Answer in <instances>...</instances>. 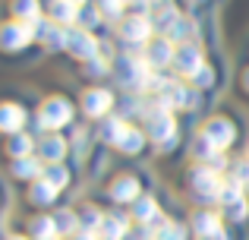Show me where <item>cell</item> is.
<instances>
[{
    "instance_id": "cell-1",
    "label": "cell",
    "mask_w": 249,
    "mask_h": 240,
    "mask_svg": "<svg viewBox=\"0 0 249 240\" xmlns=\"http://www.w3.org/2000/svg\"><path fill=\"white\" fill-rule=\"evenodd\" d=\"M35 38V19L32 22H6L0 29V48L3 51H19Z\"/></svg>"
},
{
    "instance_id": "cell-2",
    "label": "cell",
    "mask_w": 249,
    "mask_h": 240,
    "mask_svg": "<svg viewBox=\"0 0 249 240\" xmlns=\"http://www.w3.org/2000/svg\"><path fill=\"white\" fill-rule=\"evenodd\" d=\"M73 120V108H70L67 98H48L41 105V127L48 129H60L63 123Z\"/></svg>"
},
{
    "instance_id": "cell-3",
    "label": "cell",
    "mask_w": 249,
    "mask_h": 240,
    "mask_svg": "<svg viewBox=\"0 0 249 240\" xmlns=\"http://www.w3.org/2000/svg\"><path fill=\"white\" fill-rule=\"evenodd\" d=\"M67 51L73 57H79V60H95L98 57V41L85 29H73V32H67Z\"/></svg>"
},
{
    "instance_id": "cell-4",
    "label": "cell",
    "mask_w": 249,
    "mask_h": 240,
    "mask_svg": "<svg viewBox=\"0 0 249 240\" xmlns=\"http://www.w3.org/2000/svg\"><path fill=\"white\" fill-rule=\"evenodd\" d=\"M221 180L212 167H196L193 171V190L199 199H221Z\"/></svg>"
},
{
    "instance_id": "cell-5",
    "label": "cell",
    "mask_w": 249,
    "mask_h": 240,
    "mask_svg": "<svg viewBox=\"0 0 249 240\" xmlns=\"http://www.w3.org/2000/svg\"><path fill=\"white\" fill-rule=\"evenodd\" d=\"M202 136H208V139H212V146L221 152V148H227V146L233 142V136H237V133H233V123H231V120L214 117V120H208V123H205Z\"/></svg>"
},
{
    "instance_id": "cell-6",
    "label": "cell",
    "mask_w": 249,
    "mask_h": 240,
    "mask_svg": "<svg viewBox=\"0 0 249 240\" xmlns=\"http://www.w3.org/2000/svg\"><path fill=\"white\" fill-rule=\"evenodd\" d=\"M174 63H177V70H180L183 76H196L202 67H205V60H202V51H199V44H180V51H177Z\"/></svg>"
},
{
    "instance_id": "cell-7",
    "label": "cell",
    "mask_w": 249,
    "mask_h": 240,
    "mask_svg": "<svg viewBox=\"0 0 249 240\" xmlns=\"http://www.w3.org/2000/svg\"><path fill=\"white\" fill-rule=\"evenodd\" d=\"M148 133H152V139H158V142H167L170 136L177 133V123H174L167 108H158L155 114H148Z\"/></svg>"
},
{
    "instance_id": "cell-8",
    "label": "cell",
    "mask_w": 249,
    "mask_h": 240,
    "mask_svg": "<svg viewBox=\"0 0 249 240\" xmlns=\"http://www.w3.org/2000/svg\"><path fill=\"white\" fill-rule=\"evenodd\" d=\"M193 231L202 240H227L224 237V228H221V218L212 215V212H199V215L193 218Z\"/></svg>"
},
{
    "instance_id": "cell-9",
    "label": "cell",
    "mask_w": 249,
    "mask_h": 240,
    "mask_svg": "<svg viewBox=\"0 0 249 240\" xmlns=\"http://www.w3.org/2000/svg\"><path fill=\"white\" fill-rule=\"evenodd\" d=\"M110 105H114V98H110V92H104V89H89L85 98H82L85 114H91V117H104V114L110 111Z\"/></svg>"
},
{
    "instance_id": "cell-10",
    "label": "cell",
    "mask_w": 249,
    "mask_h": 240,
    "mask_svg": "<svg viewBox=\"0 0 249 240\" xmlns=\"http://www.w3.org/2000/svg\"><path fill=\"white\" fill-rule=\"evenodd\" d=\"M148 35H152V19L148 16H129L123 22V38L126 41L142 44V41H148Z\"/></svg>"
},
{
    "instance_id": "cell-11",
    "label": "cell",
    "mask_w": 249,
    "mask_h": 240,
    "mask_svg": "<svg viewBox=\"0 0 249 240\" xmlns=\"http://www.w3.org/2000/svg\"><path fill=\"white\" fill-rule=\"evenodd\" d=\"M22 123H25V111L19 105H0V129H6V133H19Z\"/></svg>"
},
{
    "instance_id": "cell-12",
    "label": "cell",
    "mask_w": 249,
    "mask_h": 240,
    "mask_svg": "<svg viewBox=\"0 0 249 240\" xmlns=\"http://www.w3.org/2000/svg\"><path fill=\"white\" fill-rule=\"evenodd\" d=\"M38 152H41L44 161H51V165H57V161L67 155V142L60 139V136H44L41 146H38Z\"/></svg>"
},
{
    "instance_id": "cell-13",
    "label": "cell",
    "mask_w": 249,
    "mask_h": 240,
    "mask_svg": "<svg viewBox=\"0 0 249 240\" xmlns=\"http://www.w3.org/2000/svg\"><path fill=\"white\" fill-rule=\"evenodd\" d=\"M174 57L177 54H174V48H170L167 38H158L155 44H148V63H152V67H167Z\"/></svg>"
},
{
    "instance_id": "cell-14",
    "label": "cell",
    "mask_w": 249,
    "mask_h": 240,
    "mask_svg": "<svg viewBox=\"0 0 249 240\" xmlns=\"http://www.w3.org/2000/svg\"><path fill=\"white\" fill-rule=\"evenodd\" d=\"M110 196L117 199V203H129V199L139 196V184H136V177H117L114 186H110Z\"/></svg>"
},
{
    "instance_id": "cell-15",
    "label": "cell",
    "mask_w": 249,
    "mask_h": 240,
    "mask_svg": "<svg viewBox=\"0 0 249 240\" xmlns=\"http://www.w3.org/2000/svg\"><path fill=\"white\" fill-rule=\"evenodd\" d=\"M98 234H101L104 240H123V237H126V218L107 215L101 222V228H98Z\"/></svg>"
},
{
    "instance_id": "cell-16",
    "label": "cell",
    "mask_w": 249,
    "mask_h": 240,
    "mask_svg": "<svg viewBox=\"0 0 249 240\" xmlns=\"http://www.w3.org/2000/svg\"><path fill=\"white\" fill-rule=\"evenodd\" d=\"M79 16V6L70 3V0H51V19L57 22H73Z\"/></svg>"
},
{
    "instance_id": "cell-17",
    "label": "cell",
    "mask_w": 249,
    "mask_h": 240,
    "mask_svg": "<svg viewBox=\"0 0 249 240\" xmlns=\"http://www.w3.org/2000/svg\"><path fill=\"white\" fill-rule=\"evenodd\" d=\"M32 203L35 205H48V203H54V196H57V186L51 184V180H38L35 186H32Z\"/></svg>"
},
{
    "instance_id": "cell-18",
    "label": "cell",
    "mask_w": 249,
    "mask_h": 240,
    "mask_svg": "<svg viewBox=\"0 0 249 240\" xmlns=\"http://www.w3.org/2000/svg\"><path fill=\"white\" fill-rule=\"evenodd\" d=\"M133 215L139 218V222H148V224H152L155 218H158V205H155V199H152V196H142V199H136V205H133Z\"/></svg>"
},
{
    "instance_id": "cell-19",
    "label": "cell",
    "mask_w": 249,
    "mask_h": 240,
    "mask_svg": "<svg viewBox=\"0 0 249 240\" xmlns=\"http://www.w3.org/2000/svg\"><path fill=\"white\" fill-rule=\"evenodd\" d=\"M32 234H35L38 240H57V224H54V218H35L32 222Z\"/></svg>"
},
{
    "instance_id": "cell-20",
    "label": "cell",
    "mask_w": 249,
    "mask_h": 240,
    "mask_svg": "<svg viewBox=\"0 0 249 240\" xmlns=\"http://www.w3.org/2000/svg\"><path fill=\"white\" fill-rule=\"evenodd\" d=\"M13 174H16V177H22V180H35L38 174H41V165H38L35 158H16Z\"/></svg>"
},
{
    "instance_id": "cell-21",
    "label": "cell",
    "mask_w": 249,
    "mask_h": 240,
    "mask_svg": "<svg viewBox=\"0 0 249 240\" xmlns=\"http://www.w3.org/2000/svg\"><path fill=\"white\" fill-rule=\"evenodd\" d=\"M13 13L19 22H32L38 19V0H13Z\"/></svg>"
},
{
    "instance_id": "cell-22",
    "label": "cell",
    "mask_w": 249,
    "mask_h": 240,
    "mask_svg": "<svg viewBox=\"0 0 249 240\" xmlns=\"http://www.w3.org/2000/svg\"><path fill=\"white\" fill-rule=\"evenodd\" d=\"M177 19H180V13H177L174 6H161V13H155L152 25H155V29H161V32H170Z\"/></svg>"
},
{
    "instance_id": "cell-23",
    "label": "cell",
    "mask_w": 249,
    "mask_h": 240,
    "mask_svg": "<svg viewBox=\"0 0 249 240\" xmlns=\"http://www.w3.org/2000/svg\"><path fill=\"white\" fill-rule=\"evenodd\" d=\"M10 155H16V158H29V152H32V136H25V133H16L10 139Z\"/></svg>"
},
{
    "instance_id": "cell-24",
    "label": "cell",
    "mask_w": 249,
    "mask_h": 240,
    "mask_svg": "<svg viewBox=\"0 0 249 240\" xmlns=\"http://www.w3.org/2000/svg\"><path fill=\"white\" fill-rule=\"evenodd\" d=\"M123 129H126V123H123V120L107 117V120H104V127H101V136H104L107 142H114V146H117V142H120V136H123Z\"/></svg>"
},
{
    "instance_id": "cell-25",
    "label": "cell",
    "mask_w": 249,
    "mask_h": 240,
    "mask_svg": "<svg viewBox=\"0 0 249 240\" xmlns=\"http://www.w3.org/2000/svg\"><path fill=\"white\" fill-rule=\"evenodd\" d=\"M117 146H120L123 152H139V148H142V133H139V129H133V127H126Z\"/></svg>"
},
{
    "instance_id": "cell-26",
    "label": "cell",
    "mask_w": 249,
    "mask_h": 240,
    "mask_svg": "<svg viewBox=\"0 0 249 240\" xmlns=\"http://www.w3.org/2000/svg\"><path fill=\"white\" fill-rule=\"evenodd\" d=\"M193 32H196V25H193V22H189V19H186V16H180V19H177V22H174V29H170V32H167V35H170V38H174V41H186V38H189V35H193Z\"/></svg>"
},
{
    "instance_id": "cell-27",
    "label": "cell",
    "mask_w": 249,
    "mask_h": 240,
    "mask_svg": "<svg viewBox=\"0 0 249 240\" xmlns=\"http://www.w3.org/2000/svg\"><path fill=\"white\" fill-rule=\"evenodd\" d=\"M44 180H51V184L60 190V186H67V180H70V177H67V171H63L60 165H51L48 171H44Z\"/></svg>"
},
{
    "instance_id": "cell-28",
    "label": "cell",
    "mask_w": 249,
    "mask_h": 240,
    "mask_svg": "<svg viewBox=\"0 0 249 240\" xmlns=\"http://www.w3.org/2000/svg\"><path fill=\"white\" fill-rule=\"evenodd\" d=\"M155 240H186V231L180 224H164V228L155 234Z\"/></svg>"
},
{
    "instance_id": "cell-29",
    "label": "cell",
    "mask_w": 249,
    "mask_h": 240,
    "mask_svg": "<svg viewBox=\"0 0 249 240\" xmlns=\"http://www.w3.org/2000/svg\"><path fill=\"white\" fill-rule=\"evenodd\" d=\"M193 152H196V158H205V161H208L214 152H218V148L212 146V139H208V136H199V139H196V148H193Z\"/></svg>"
},
{
    "instance_id": "cell-30",
    "label": "cell",
    "mask_w": 249,
    "mask_h": 240,
    "mask_svg": "<svg viewBox=\"0 0 249 240\" xmlns=\"http://www.w3.org/2000/svg\"><path fill=\"white\" fill-rule=\"evenodd\" d=\"M54 224H57V231H60V234H67V231H73V224H76L73 212H57V215H54Z\"/></svg>"
},
{
    "instance_id": "cell-31",
    "label": "cell",
    "mask_w": 249,
    "mask_h": 240,
    "mask_svg": "<svg viewBox=\"0 0 249 240\" xmlns=\"http://www.w3.org/2000/svg\"><path fill=\"white\" fill-rule=\"evenodd\" d=\"M98 6H101V13L110 16V19H117L123 13V0H98Z\"/></svg>"
},
{
    "instance_id": "cell-32",
    "label": "cell",
    "mask_w": 249,
    "mask_h": 240,
    "mask_svg": "<svg viewBox=\"0 0 249 240\" xmlns=\"http://www.w3.org/2000/svg\"><path fill=\"white\" fill-rule=\"evenodd\" d=\"M193 79H196V86H208V82H212V70H208V67H202L199 73L193 76Z\"/></svg>"
},
{
    "instance_id": "cell-33",
    "label": "cell",
    "mask_w": 249,
    "mask_h": 240,
    "mask_svg": "<svg viewBox=\"0 0 249 240\" xmlns=\"http://www.w3.org/2000/svg\"><path fill=\"white\" fill-rule=\"evenodd\" d=\"M79 16H82V22H85V25H95V22H98V13H95V10H82Z\"/></svg>"
},
{
    "instance_id": "cell-34",
    "label": "cell",
    "mask_w": 249,
    "mask_h": 240,
    "mask_svg": "<svg viewBox=\"0 0 249 240\" xmlns=\"http://www.w3.org/2000/svg\"><path fill=\"white\" fill-rule=\"evenodd\" d=\"M104 70H107V63L95 60V63H91V67H89V73H91V76H98V73H104Z\"/></svg>"
},
{
    "instance_id": "cell-35",
    "label": "cell",
    "mask_w": 249,
    "mask_h": 240,
    "mask_svg": "<svg viewBox=\"0 0 249 240\" xmlns=\"http://www.w3.org/2000/svg\"><path fill=\"white\" fill-rule=\"evenodd\" d=\"M76 240H95V237H91V234H89V231H82V234H79V237H76Z\"/></svg>"
},
{
    "instance_id": "cell-36",
    "label": "cell",
    "mask_w": 249,
    "mask_h": 240,
    "mask_svg": "<svg viewBox=\"0 0 249 240\" xmlns=\"http://www.w3.org/2000/svg\"><path fill=\"white\" fill-rule=\"evenodd\" d=\"M243 86H246V92H249V70H246V76H243Z\"/></svg>"
},
{
    "instance_id": "cell-37",
    "label": "cell",
    "mask_w": 249,
    "mask_h": 240,
    "mask_svg": "<svg viewBox=\"0 0 249 240\" xmlns=\"http://www.w3.org/2000/svg\"><path fill=\"white\" fill-rule=\"evenodd\" d=\"M70 3H76V6H82V3H85V0H70Z\"/></svg>"
},
{
    "instance_id": "cell-38",
    "label": "cell",
    "mask_w": 249,
    "mask_h": 240,
    "mask_svg": "<svg viewBox=\"0 0 249 240\" xmlns=\"http://www.w3.org/2000/svg\"><path fill=\"white\" fill-rule=\"evenodd\" d=\"M10 240H25V237H10Z\"/></svg>"
},
{
    "instance_id": "cell-39",
    "label": "cell",
    "mask_w": 249,
    "mask_h": 240,
    "mask_svg": "<svg viewBox=\"0 0 249 240\" xmlns=\"http://www.w3.org/2000/svg\"><path fill=\"white\" fill-rule=\"evenodd\" d=\"M136 3H142V0H136Z\"/></svg>"
},
{
    "instance_id": "cell-40",
    "label": "cell",
    "mask_w": 249,
    "mask_h": 240,
    "mask_svg": "<svg viewBox=\"0 0 249 240\" xmlns=\"http://www.w3.org/2000/svg\"><path fill=\"white\" fill-rule=\"evenodd\" d=\"M158 3H164V0H158Z\"/></svg>"
}]
</instances>
